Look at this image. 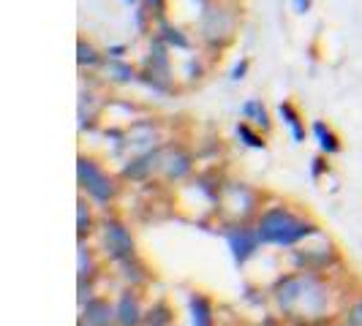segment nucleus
I'll return each mask as SVG.
<instances>
[{"label": "nucleus", "instance_id": "nucleus-1", "mask_svg": "<svg viewBox=\"0 0 362 326\" xmlns=\"http://www.w3.org/2000/svg\"><path fill=\"white\" fill-rule=\"evenodd\" d=\"M256 231H259V239H262V242L289 248V245H297L300 239H305V236L313 234V226L305 223L303 217L291 215L289 210H281V207H278V210H270V212L262 215Z\"/></svg>", "mask_w": 362, "mask_h": 326}, {"label": "nucleus", "instance_id": "nucleus-2", "mask_svg": "<svg viewBox=\"0 0 362 326\" xmlns=\"http://www.w3.org/2000/svg\"><path fill=\"white\" fill-rule=\"evenodd\" d=\"M278 302L281 308L289 310V313H305V315H313L325 308L327 294L325 289L313 280V277H286L281 286H278Z\"/></svg>", "mask_w": 362, "mask_h": 326}, {"label": "nucleus", "instance_id": "nucleus-3", "mask_svg": "<svg viewBox=\"0 0 362 326\" xmlns=\"http://www.w3.org/2000/svg\"><path fill=\"white\" fill-rule=\"evenodd\" d=\"M237 30V14L232 8L221 6L218 0H204L199 14V33L207 44L223 47L235 38Z\"/></svg>", "mask_w": 362, "mask_h": 326}, {"label": "nucleus", "instance_id": "nucleus-4", "mask_svg": "<svg viewBox=\"0 0 362 326\" xmlns=\"http://www.w3.org/2000/svg\"><path fill=\"white\" fill-rule=\"evenodd\" d=\"M76 177H79L82 191H85L88 196H93L95 201L107 204V201L115 196V182H112V177H109L98 163H93L90 158H79V161H76Z\"/></svg>", "mask_w": 362, "mask_h": 326}, {"label": "nucleus", "instance_id": "nucleus-5", "mask_svg": "<svg viewBox=\"0 0 362 326\" xmlns=\"http://www.w3.org/2000/svg\"><path fill=\"white\" fill-rule=\"evenodd\" d=\"M104 248H107L109 258H115V261H128L134 255V239L123 223L112 220L104 226Z\"/></svg>", "mask_w": 362, "mask_h": 326}, {"label": "nucleus", "instance_id": "nucleus-6", "mask_svg": "<svg viewBox=\"0 0 362 326\" xmlns=\"http://www.w3.org/2000/svg\"><path fill=\"white\" fill-rule=\"evenodd\" d=\"M226 242H229V250L235 255V261L243 264V261H248V258L256 253V248H259L262 239H259V231H256V229L235 226V229L226 231Z\"/></svg>", "mask_w": 362, "mask_h": 326}, {"label": "nucleus", "instance_id": "nucleus-7", "mask_svg": "<svg viewBox=\"0 0 362 326\" xmlns=\"http://www.w3.org/2000/svg\"><path fill=\"white\" fill-rule=\"evenodd\" d=\"M85 318L93 326H115L117 324V313L115 308H109V302L104 299H90L88 308H85Z\"/></svg>", "mask_w": 362, "mask_h": 326}, {"label": "nucleus", "instance_id": "nucleus-8", "mask_svg": "<svg viewBox=\"0 0 362 326\" xmlns=\"http://www.w3.org/2000/svg\"><path fill=\"white\" fill-rule=\"evenodd\" d=\"M117 324L120 326H139L142 324V308H139V302H136V296H131V294H123L120 296V302H117Z\"/></svg>", "mask_w": 362, "mask_h": 326}, {"label": "nucleus", "instance_id": "nucleus-9", "mask_svg": "<svg viewBox=\"0 0 362 326\" xmlns=\"http://www.w3.org/2000/svg\"><path fill=\"white\" fill-rule=\"evenodd\" d=\"M104 73H107V79L117 82V85H128V82L136 79V71L128 66L126 60H112V57H107V63H104Z\"/></svg>", "mask_w": 362, "mask_h": 326}, {"label": "nucleus", "instance_id": "nucleus-10", "mask_svg": "<svg viewBox=\"0 0 362 326\" xmlns=\"http://www.w3.org/2000/svg\"><path fill=\"white\" fill-rule=\"evenodd\" d=\"M188 310H191V324L194 326H213V308L204 296H191Z\"/></svg>", "mask_w": 362, "mask_h": 326}, {"label": "nucleus", "instance_id": "nucleus-11", "mask_svg": "<svg viewBox=\"0 0 362 326\" xmlns=\"http://www.w3.org/2000/svg\"><path fill=\"white\" fill-rule=\"evenodd\" d=\"M240 111H243V117H248L256 128H262V131H267V128H270V114H267V109H264L262 101L251 98V101H245V104H243Z\"/></svg>", "mask_w": 362, "mask_h": 326}, {"label": "nucleus", "instance_id": "nucleus-12", "mask_svg": "<svg viewBox=\"0 0 362 326\" xmlns=\"http://www.w3.org/2000/svg\"><path fill=\"white\" fill-rule=\"evenodd\" d=\"M278 114H281V120H284L286 128L291 131V139H294V142H303V139H305V128L300 123V114L294 111V107H291V104H281V107H278Z\"/></svg>", "mask_w": 362, "mask_h": 326}, {"label": "nucleus", "instance_id": "nucleus-13", "mask_svg": "<svg viewBox=\"0 0 362 326\" xmlns=\"http://www.w3.org/2000/svg\"><path fill=\"white\" fill-rule=\"evenodd\" d=\"M313 136L319 139V147H322L325 152H329V155L341 150V145H338V136H335V133H332V131H329L322 120H316V123H313Z\"/></svg>", "mask_w": 362, "mask_h": 326}, {"label": "nucleus", "instance_id": "nucleus-14", "mask_svg": "<svg viewBox=\"0 0 362 326\" xmlns=\"http://www.w3.org/2000/svg\"><path fill=\"white\" fill-rule=\"evenodd\" d=\"M161 41L166 44V47H177V49H188L191 47V41L182 36V30L180 28H175V25H169V22H161Z\"/></svg>", "mask_w": 362, "mask_h": 326}, {"label": "nucleus", "instance_id": "nucleus-15", "mask_svg": "<svg viewBox=\"0 0 362 326\" xmlns=\"http://www.w3.org/2000/svg\"><path fill=\"white\" fill-rule=\"evenodd\" d=\"M76 63L85 68V66H98L101 63V52L93 47L90 41H85V38H79L76 41Z\"/></svg>", "mask_w": 362, "mask_h": 326}, {"label": "nucleus", "instance_id": "nucleus-16", "mask_svg": "<svg viewBox=\"0 0 362 326\" xmlns=\"http://www.w3.org/2000/svg\"><path fill=\"white\" fill-rule=\"evenodd\" d=\"M158 166H161L169 177H182V174L191 169V161H188V155H182V152L175 150V152H172V158H169L166 163H158Z\"/></svg>", "mask_w": 362, "mask_h": 326}, {"label": "nucleus", "instance_id": "nucleus-17", "mask_svg": "<svg viewBox=\"0 0 362 326\" xmlns=\"http://www.w3.org/2000/svg\"><path fill=\"white\" fill-rule=\"evenodd\" d=\"M237 136H240V139H243L248 147H254V150H262V147H264L262 136H259V133H254V131L245 126V123H243V126H237Z\"/></svg>", "mask_w": 362, "mask_h": 326}, {"label": "nucleus", "instance_id": "nucleus-18", "mask_svg": "<svg viewBox=\"0 0 362 326\" xmlns=\"http://www.w3.org/2000/svg\"><path fill=\"white\" fill-rule=\"evenodd\" d=\"M169 310L163 308V305H158V308L150 313V318H147V326H169Z\"/></svg>", "mask_w": 362, "mask_h": 326}, {"label": "nucleus", "instance_id": "nucleus-19", "mask_svg": "<svg viewBox=\"0 0 362 326\" xmlns=\"http://www.w3.org/2000/svg\"><path fill=\"white\" fill-rule=\"evenodd\" d=\"M76 215H79V236H85V231L90 229V212H88L85 201H79V204H76Z\"/></svg>", "mask_w": 362, "mask_h": 326}, {"label": "nucleus", "instance_id": "nucleus-20", "mask_svg": "<svg viewBox=\"0 0 362 326\" xmlns=\"http://www.w3.org/2000/svg\"><path fill=\"white\" fill-rule=\"evenodd\" d=\"M245 73H248V57H243L240 63H237L235 68H232V82H240V79H245Z\"/></svg>", "mask_w": 362, "mask_h": 326}, {"label": "nucleus", "instance_id": "nucleus-21", "mask_svg": "<svg viewBox=\"0 0 362 326\" xmlns=\"http://www.w3.org/2000/svg\"><path fill=\"white\" fill-rule=\"evenodd\" d=\"M310 6H313V0H291V8H294V14H308Z\"/></svg>", "mask_w": 362, "mask_h": 326}, {"label": "nucleus", "instance_id": "nucleus-22", "mask_svg": "<svg viewBox=\"0 0 362 326\" xmlns=\"http://www.w3.org/2000/svg\"><path fill=\"white\" fill-rule=\"evenodd\" d=\"M349 324H351V326H362V302H357L354 308L349 310Z\"/></svg>", "mask_w": 362, "mask_h": 326}, {"label": "nucleus", "instance_id": "nucleus-23", "mask_svg": "<svg viewBox=\"0 0 362 326\" xmlns=\"http://www.w3.org/2000/svg\"><path fill=\"white\" fill-rule=\"evenodd\" d=\"M123 54H126V47H123V44H115V47L107 49V57H112V60H123Z\"/></svg>", "mask_w": 362, "mask_h": 326}, {"label": "nucleus", "instance_id": "nucleus-24", "mask_svg": "<svg viewBox=\"0 0 362 326\" xmlns=\"http://www.w3.org/2000/svg\"><path fill=\"white\" fill-rule=\"evenodd\" d=\"M142 6H145L150 14H153V11H156V14H161L163 11V0H142Z\"/></svg>", "mask_w": 362, "mask_h": 326}, {"label": "nucleus", "instance_id": "nucleus-25", "mask_svg": "<svg viewBox=\"0 0 362 326\" xmlns=\"http://www.w3.org/2000/svg\"><path fill=\"white\" fill-rule=\"evenodd\" d=\"M123 3H126V6H136V3H139V0H123Z\"/></svg>", "mask_w": 362, "mask_h": 326}, {"label": "nucleus", "instance_id": "nucleus-26", "mask_svg": "<svg viewBox=\"0 0 362 326\" xmlns=\"http://www.w3.org/2000/svg\"><path fill=\"white\" fill-rule=\"evenodd\" d=\"M79 326H93V324H79Z\"/></svg>", "mask_w": 362, "mask_h": 326}]
</instances>
